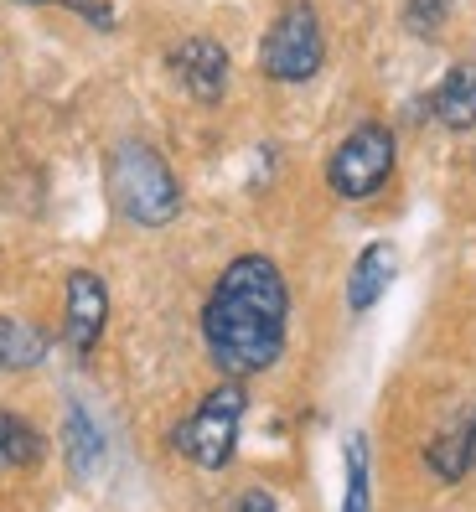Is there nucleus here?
I'll return each mask as SVG.
<instances>
[{
  "label": "nucleus",
  "mask_w": 476,
  "mask_h": 512,
  "mask_svg": "<svg viewBox=\"0 0 476 512\" xmlns=\"http://www.w3.org/2000/svg\"><path fill=\"white\" fill-rule=\"evenodd\" d=\"M430 114L451 135L476 130V57H461V63L445 68V78L430 88Z\"/></svg>",
  "instance_id": "obj_8"
},
{
  "label": "nucleus",
  "mask_w": 476,
  "mask_h": 512,
  "mask_svg": "<svg viewBox=\"0 0 476 512\" xmlns=\"http://www.w3.org/2000/svg\"><path fill=\"white\" fill-rule=\"evenodd\" d=\"M321 68H326L321 16L311 0H290L259 37V73L270 83H311Z\"/></svg>",
  "instance_id": "obj_4"
},
{
  "label": "nucleus",
  "mask_w": 476,
  "mask_h": 512,
  "mask_svg": "<svg viewBox=\"0 0 476 512\" xmlns=\"http://www.w3.org/2000/svg\"><path fill=\"white\" fill-rule=\"evenodd\" d=\"M47 456V440L26 425L21 414L0 409V471H26Z\"/></svg>",
  "instance_id": "obj_13"
},
{
  "label": "nucleus",
  "mask_w": 476,
  "mask_h": 512,
  "mask_svg": "<svg viewBox=\"0 0 476 512\" xmlns=\"http://www.w3.org/2000/svg\"><path fill=\"white\" fill-rule=\"evenodd\" d=\"M394 275H399V249L394 244H368L363 254L352 259V275H347V306L363 316V311H373L383 295H389V285H394Z\"/></svg>",
  "instance_id": "obj_9"
},
{
  "label": "nucleus",
  "mask_w": 476,
  "mask_h": 512,
  "mask_svg": "<svg viewBox=\"0 0 476 512\" xmlns=\"http://www.w3.org/2000/svg\"><path fill=\"white\" fill-rule=\"evenodd\" d=\"M425 466H430L440 481H461V476L476 471V409L425 445Z\"/></svg>",
  "instance_id": "obj_10"
},
{
  "label": "nucleus",
  "mask_w": 476,
  "mask_h": 512,
  "mask_svg": "<svg viewBox=\"0 0 476 512\" xmlns=\"http://www.w3.org/2000/svg\"><path fill=\"white\" fill-rule=\"evenodd\" d=\"M238 512H280L275 492H264V487H249L244 497H238Z\"/></svg>",
  "instance_id": "obj_17"
},
{
  "label": "nucleus",
  "mask_w": 476,
  "mask_h": 512,
  "mask_svg": "<svg viewBox=\"0 0 476 512\" xmlns=\"http://www.w3.org/2000/svg\"><path fill=\"white\" fill-rule=\"evenodd\" d=\"M166 68L197 104H218L228 94V47L218 37H182L166 52Z\"/></svg>",
  "instance_id": "obj_6"
},
{
  "label": "nucleus",
  "mask_w": 476,
  "mask_h": 512,
  "mask_svg": "<svg viewBox=\"0 0 476 512\" xmlns=\"http://www.w3.org/2000/svg\"><path fill=\"white\" fill-rule=\"evenodd\" d=\"M16 6H57V0H16Z\"/></svg>",
  "instance_id": "obj_18"
},
{
  "label": "nucleus",
  "mask_w": 476,
  "mask_h": 512,
  "mask_svg": "<svg viewBox=\"0 0 476 512\" xmlns=\"http://www.w3.org/2000/svg\"><path fill=\"white\" fill-rule=\"evenodd\" d=\"M290 285L270 254H233L202 300V342L223 378H254L280 363Z\"/></svg>",
  "instance_id": "obj_1"
},
{
  "label": "nucleus",
  "mask_w": 476,
  "mask_h": 512,
  "mask_svg": "<svg viewBox=\"0 0 476 512\" xmlns=\"http://www.w3.org/2000/svg\"><path fill=\"white\" fill-rule=\"evenodd\" d=\"M63 445H68V466H73L78 476H88V471H99V461H104V435H99V425H94V414H88L83 404H68V425H63Z\"/></svg>",
  "instance_id": "obj_14"
},
{
  "label": "nucleus",
  "mask_w": 476,
  "mask_h": 512,
  "mask_svg": "<svg viewBox=\"0 0 476 512\" xmlns=\"http://www.w3.org/2000/svg\"><path fill=\"white\" fill-rule=\"evenodd\" d=\"M244 414H249V388L228 378L207 394L182 425L171 430V445L202 471H223L238 450V430H244Z\"/></svg>",
  "instance_id": "obj_3"
},
{
  "label": "nucleus",
  "mask_w": 476,
  "mask_h": 512,
  "mask_svg": "<svg viewBox=\"0 0 476 512\" xmlns=\"http://www.w3.org/2000/svg\"><path fill=\"white\" fill-rule=\"evenodd\" d=\"M342 471V512H373V450L363 430L342 440Z\"/></svg>",
  "instance_id": "obj_12"
},
{
  "label": "nucleus",
  "mask_w": 476,
  "mask_h": 512,
  "mask_svg": "<svg viewBox=\"0 0 476 512\" xmlns=\"http://www.w3.org/2000/svg\"><path fill=\"white\" fill-rule=\"evenodd\" d=\"M394 161H399V145H394V130L389 125H357L342 135V145L326 156V187H332L342 202H368L389 187L394 176Z\"/></svg>",
  "instance_id": "obj_5"
},
{
  "label": "nucleus",
  "mask_w": 476,
  "mask_h": 512,
  "mask_svg": "<svg viewBox=\"0 0 476 512\" xmlns=\"http://www.w3.org/2000/svg\"><path fill=\"white\" fill-rule=\"evenodd\" d=\"M456 0H404V26L420 42H435L445 32V21H451Z\"/></svg>",
  "instance_id": "obj_15"
},
{
  "label": "nucleus",
  "mask_w": 476,
  "mask_h": 512,
  "mask_svg": "<svg viewBox=\"0 0 476 512\" xmlns=\"http://www.w3.org/2000/svg\"><path fill=\"white\" fill-rule=\"evenodd\" d=\"M57 6H68V11L83 16L88 26H99V32H114V26H119V16H114L109 0H57Z\"/></svg>",
  "instance_id": "obj_16"
},
{
  "label": "nucleus",
  "mask_w": 476,
  "mask_h": 512,
  "mask_svg": "<svg viewBox=\"0 0 476 512\" xmlns=\"http://www.w3.org/2000/svg\"><path fill=\"white\" fill-rule=\"evenodd\" d=\"M109 202L135 228H166L182 213V182L156 145L119 140L109 150Z\"/></svg>",
  "instance_id": "obj_2"
},
{
  "label": "nucleus",
  "mask_w": 476,
  "mask_h": 512,
  "mask_svg": "<svg viewBox=\"0 0 476 512\" xmlns=\"http://www.w3.org/2000/svg\"><path fill=\"white\" fill-rule=\"evenodd\" d=\"M47 352H52V337L42 326L21 321V316H0V373H26V368L47 363Z\"/></svg>",
  "instance_id": "obj_11"
},
{
  "label": "nucleus",
  "mask_w": 476,
  "mask_h": 512,
  "mask_svg": "<svg viewBox=\"0 0 476 512\" xmlns=\"http://www.w3.org/2000/svg\"><path fill=\"white\" fill-rule=\"evenodd\" d=\"M109 326V285L94 275V269H73L68 290H63V337L78 357H88L99 347Z\"/></svg>",
  "instance_id": "obj_7"
}]
</instances>
